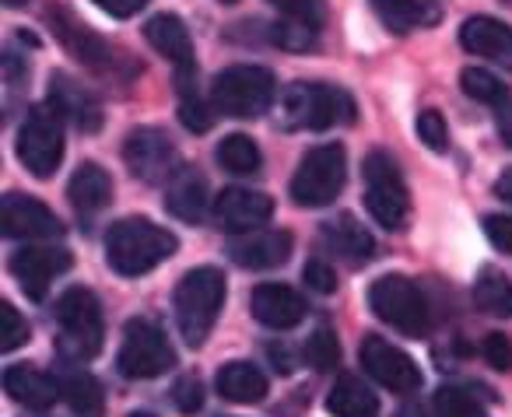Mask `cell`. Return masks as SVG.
<instances>
[{"label":"cell","mask_w":512,"mask_h":417,"mask_svg":"<svg viewBox=\"0 0 512 417\" xmlns=\"http://www.w3.org/2000/svg\"><path fill=\"white\" fill-rule=\"evenodd\" d=\"M179 249V239L169 228L148 218H123L106 235V263L120 277H141L165 263Z\"/></svg>","instance_id":"cell-1"},{"label":"cell","mask_w":512,"mask_h":417,"mask_svg":"<svg viewBox=\"0 0 512 417\" xmlns=\"http://www.w3.org/2000/svg\"><path fill=\"white\" fill-rule=\"evenodd\" d=\"M225 305V274L214 267H197L176 284L172 309H176V326L190 347H200L211 337L214 323Z\"/></svg>","instance_id":"cell-2"},{"label":"cell","mask_w":512,"mask_h":417,"mask_svg":"<svg viewBox=\"0 0 512 417\" xmlns=\"http://www.w3.org/2000/svg\"><path fill=\"white\" fill-rule=\"evenodd\" d=\"M278 120L285 130H330L355 123V99L337 85H292L281 95Z\"/></svg>","instance_id":"cell-3"},{"label":"cell","mask_w":512,"mask_h":417,"mask_svg":"<svg viewBox=\"0 0 512 417\" xmlns=\"http://www.w3.org/2000/svg\"><path fill=\"white\" fill-rule=\"evenodd\" d=\"M274 95H278V81L267 67L239 64L228 67L214 78L211 85V106L221 116H235V120H253L271 109Z\"/></svg>","instance_id":"cell-4"},{"label":"cell","mask_w":512,"mask_h":417,"mask_svg":"<svg viewBox=\"0 0 512 417\" xmlns=\"http://www.w3.org/2000/svg\"><path fill=\"white\" fill-rule=\"evenodd\" d=\"M53 316L60 326V351L74 361H88L102 351V305L88 288H67L53 305Z\"/></svg>","instance_id":"cell-5"},{"label":"cell","mask_w":512,"mask_h":417,"mask_svg":"<svg viewBox=\"0 0 512 417\" xmlns=\"http://www.w3.org/2000/svg\"><path fill=\"white\" fill-rule=\"evenodd\" d=\"M369 309L376 312L383 323H390L393 330L407 333V337H421L428 333V302L421 295V288L404 274H386L379 281H372L369 288Z\"/></svg>","instance_id":"cell-6"},{"label":"cell","mask_w":512,"mask_h":417,"mask_svg":"<svg viewBox=\"0 0 512 417\" xmlns=\"http://www.w3.org/2000/svg\"><path fill=\"white\" fill-rule=\"evenodd\" d=\"M362 176H365V207H369L372 218L386 232L404 228L407 211H411V197H407V183L400 176L397 162L386 151H372L362 165Z\"/></svg>","instance_id":"cell-7"},{"label":"cell","mask_w":512,"mask_h":417,"mask_svg":"<svg viewBox=\"0 0 512 417\" xmlns=\"http://www.w3.org/2000/svg\"><path fill=\"white\" fill-rule=\"evenodd\" d=\"M176 365V351H172L165 330L148 316H137L123 330V344L116 354V368L127 379H155V375L169 372Z\"/></svg>","instance_id":"cell-8"},{"label":"cell","mask_w":512,"mask_h":417,"mask_svg":"<svg viewBox=\"0 0 512 417\" xmlns=\"http://www.w3.org/2000/svg\"><path fill=\"white\" fill-rule=\"evenodd\" d=\"M348 155L341 144H320L299 162L292 176V200L299 207H327L344 190Z\"/></svg>","instance_id":"cell-9"},{"label":"cell","mask_w":512,"mask_h":417,"mask_svg":"<svg viewBox=\"0 0 512 417\" xmlns=\"http://www.w3.org/2000/svg\"><path fill=\"white\" fill-rule=\"evenodd\" d=\"M64 116L53 106H36L18 130V158L36 179H50L64 162Z\"/></svg>","instance_id":"cell-10"},{"label":"cell","mask_w":512,"mask_h":417,"mask_svg":"<svg viewBox=\"0 0 512 417\" xmlns=\"http://www.w3.org/2000/svg\"><path fill=\"white\" fill-rule=\"evenodd\" d=\"M46 22H50L53 36L64 43V50L71 53V57H78L85 67H92L95 74H113L116 71L120 57H113V46H109L106 39L95 36L85 22H78L67 8H60V4L46 8Z\"/></svg>","instance_id":"cell-11"},{"label":"cell","mask_w":512,"mask_h":417,"mask_svg":"<svg viewBox=\"0 0 512 417\" xmlns=\"http://www.w3.org/2000/svg\"><path fill=\"white\" fill-rule=\"evenodd\" d=\"M123 158H127L130 172L144 183H165L179 172V155L172 141L155 127H137L127 134L123 144Z\"/></svg>","instance_id":"cell-12"},{"label":"cell","mask_w":512,"mask_h":417,"mask_svg":"<svg viewBox=\"0 0 512 417\" xmlns=\"http://www.w3.org/2000/svg\"><path fill=\"white\" fill-rule=\"evenodd\" d=\"M362 368L390 393H414V389H421V368L414 365L411 354L400 351L390 340L376 337V333H369L362 340Z\"/></svg>","instance_id":"cell-13"},{"label":"cell","mask_w":512,"mask_h":417,"mask_svg":"<svg viewBox=\"0 0 512 417\" xmlns=\"http://www.w3.org/2000/svg\"><path fill=\"white\" fill-rule=\"evenodd\" d=\"M67 267H71V253L53 246H25L22 253L11 256V274L18 277L25 295L36 302H43L53 277H60Z\"/></svg>","instance_id":"cell-14"},{"label":"cell","mask_w":512,"mask_h":417,"mask_svg":"<svg viewBox=\"0 0 512 417\" xmlns=\"http://www.w3.org/2000/svg\"><path fill=\"white\" fill-rule=\"evenodd\" d=\"M274 214V200L260 190H242V186H228L221 190L218 204H214V218L225 232L242 235V232H256V228L271 221Z\"/></svg>","instance_id":"cell-15"},{"label":"cell","mask_w":512,"mask_h":417,"mask_svg":"<svg viewBox=\"0 0 512 417\" xmlns=\"http://www.w3.org/2000/svg\"><path fill=\"white\" fill-rule=\"evenodd\" d=\"M64 232L60 218L36 197L8 193L4 197V235L8 239H57Z\"/></svg>","instance_id":"cell-16"},{"label":"cell","mask_w":512,"mask_h":417,"mask_svg":"<svg viewBox=\"0 0 512 417\" xmlns=\"http://www.w3.org/2000/svg\"><path fill=\"white\" fill-rule=\"evenodd\" d=\"M50 106L81 134H95L102 127V106L88 88H81L71 74L57 71L50 78Z\"/></svg>","instance_id":"cell-17"},{"label":"cell","mask_w":512,"mask_h":417,"mask_svg":"<svg viewBox=\"0 0 512 417\" xmlns=\"http://www.w3.org/2000/svg\"><path fill=\"white\" fill-rule=\"evenodd\" d=\"M228 256L232 263L246 270H271V267H281L288 263L292 256V235L288 232H242V235H232L228 239Z\"/></svg>","instance_id":"cell-18"},{"label":"cell","mask_w":512,"mask_h":417,"mask_svg":"<svg viewBox=\"0 0 512 417\" xmlns=\"http://www.w3.org/2000/svg\"><path fill=\"white\" fill-rule=\"evenodd\" d=\"M144 39L155 46V53H162V57L176 67L179 81L197 74V67H193V39H190V29L183 25V18L155 15L148 25H144Z\"/></svg>","instance_id":"cell-19"},{"label":"cell","mask_w":512,"mask_h":417,"mask_svg":"<svg viewBox=\"0 0 512 417\" xmlns=\"http://www.w3.org/2000/svg\"><path fill=\"white\" fill-rule=\"evenodd\" d=\"M460 43L474 57H484L491 64H502L505 71H512V29L505 22H498V18H467L460 29Z\"/></svg>","instance_id":"cell-20"},{"label":"cell","mask_w":512,"mask_h":417,"mask_svg":"<svg viewBox=\"0 0 512 417\" xmlns=\"http://www.w3.org/2000/svg\"><path fill=\"white\" fill-rule=\"evenodd\" d=\"M320 239L330 253L341 256L351 267H362V263H369L372 256H376V239H372L369 228L358 225V218H351V214H337L334 221H323Z\"/></svg>","instance_id":"cell-21"},{"label":"cell","mask_w":512,"mask_h":417,"mask_svg":"<svg viewBox=\"0 0 512 417\" xmlns=\"http://www.w3.org/2000/svg\"><path fill=\"white\" fill-rule=\"evenodd\" d=\"M253 316L271 330H292L306 319V298L288 284H260L253 291Z\"/></svg>","instance_id":"cell-22"},{"label":"cell","mask_w":512,"mask_h":417,"mask_svg":"<svg viewBox=\"0 0 512 417\" xmlns=\"http://www.w3.org/2000/svg\"><path fill=\"white\" fill-rule=\"evenodd\" d=\"M4 389L11 393V400L22 403V407L32 410H46L53 407V400L60 396V382H53L46 372L29 365H15L4 372Z\"/></svg>","instance_id":"cell-23"},{"label":"cell","mask_w":512,"mask_h":417,"mask_svg":"<svg viewBox=\"0 0 512 417\" xmlns=\"http://www.w3.org/2000/svg\"><path fill=\"white\" fill-rule=\"evenodd\" d=\"M165 207L176 214L179 221H190L197 225L207 214V179L193 169H179L169 179V190H165Z\"/></svg>","instance_id":"cell-24"},{"label":"cell","mask_w":512,"mask_h":417,"mask_svg":"<svg viewBox=\"0 0 512 417\" xmlns=\"http://www.w3.org/2000/svg\"><path fill=\"white\" fill-rule=\"evenodd\" d=\"M67 197H71L74 211L95 214L102 207H109V200H113V179H109V172L102 165L81 162L78 172L71 176V183H67Z\"/></svg>","instance_id":"cell-25"},{"label":"cell","mask_w":512,"mask_h":417,"mask_svg":"<svg viewBox=\"0 0 512 417\" xmlns=\"http://www.w3.org/2000/svg\"><path fill=\"white\" fill-rule=\"evenodd\" d=\"M372 11L390 32H414L439 22V0H372Z\"/></svg>","instance_id":"cell-26"},{"label":"cell","mask_w":512,"mask_h":417,"mask_svg":"<svg viewBox=\"0 0 512 417\" xmlns=\"http://www.w3.org/2000/svg\"><path fill=\"white\" fill-rule=\"evenodd\" d=\"M218 393L228 403H260L267 396V375L249 361H228L218 372Z\"/></svg>","instance_id":"cell-27"},{"label":"cell","mask_w":512,"mask_h":417,"mask_svg":"<svg viewBox=\"0 0 512 417\" xmlns=\"http://www.w3.org/2000/svg\"><path fill=\"white\" fill-rule=\"evenodd\" d=\"M327 410L334 417H379V400L362 379L341 375L327 396Z\"/></svg>","instance_id":"cell-28"},{"label":"cell","mask_w":512,"mask_h":417,"mask_svg":"<svg viewBox=\"0 0 512 417\" xmlns=\"http://www.w3.org/2000/svg\"><path fill=\"white\" fill-rule=\"evenodd\" d=\"M60 396H64L67 407L78 417H102V410H106V396H102L99 379L88 372H67L60 379Z\"/></svg>","instance_id":"cell-29"},{"label":"cell","mask_w":512,"mask_h":417,"mask_svg":"<svg viewBox=\"0 0 512 417\" xmlns=\"http://www.w3.org/2000/svg\"><path fill=\"white\" fill-rule=\"evenodd\" d=\"M474 305L484 316L512 319V281L498 270L484 267L474 281Z\"/></svg>","instance_id":"cell-30"},{"label":"cell","mask_w":512,"mask_h":417,"mask_svg":"<svg viewBox=\"0 0 512 417\" xmlns=\"http://www.w3.org/2000/svg\"><path fill=\"white\" fill-rule=\"evenodd\" d=\"M218 162L225 165L228 172H235V176H253L264 158H260V148H256L253 137L228 134L225 141L218 144Z\"/></svg>","instance_id":"cell-31"},{"label":"cell","mask_w":512,"mask_h":417,"mask_svg":"<svg viewBox=\"0 0 512 417\" xmlns=\"http://www.w3.org/2000/svg\"><path fill=\"white\" fill-rule=\"evenodd\" d=\"M463 95H470L474 102H484V106H498V102L509 99V88L495 78L491 71H481V67H467L460 74Z\"/></svg>","instance_id":"cell-32"},{"label":"cell","mask_w":512,"mask_h":417,"mask_svg":"<svg viewBox=\"0 0 512 417\" xmlns=\"http://www.w3.org/2000/svg\"><path fill=\"white\" fill-rule=\"evenodd\" d=\"M435 414L439 417H488L484 407L467 393V389H456V386H442L432 400Z\"/></svg>","instance_id":"cell-33"},{"label":"cell","mask_w":512,"mask_h":417,"mask_svg":"<svg viewBox=\"0 0 512 417\" xmlns=\"http://www.w3.org/2000/svg\"><path fill=\"white\" fill-rule=\"evenodd\" d=\"M341 358V344H337V333L330 326H320L313 330V337L306 340V361L316 368V372H327V368L337 365Z\"/></svg>","instance_id":"cell-34"},{"label":"cell","mask_w":512,"mask_h":417,"mask_svg":"<svg viewBox=\"0 0 512 417\" xmlns=\"http://www.w3.org/2000/svg\"><path fill=\"white\" fill-rule=\"evenodd\" d=\"M29 323H25V316L15 309L11 302L0 305V351L11 354L18 351L22 344H29Z\"/></svg>","instance_id":"cell-35"},{"label":"cell","mask_w":512,"mask_h":417,"mask_svg":"<svg viewBox=\"0 0 512 417\" xmlns=\"http://www.w3.org/2000/svg\"><path fill=\"white\" fill-rule=\"evenodd\" d=\"M267 4H274V8H278L285 18H292V22L313 25V29H320L323 18H327L323 0H267Z\"/></svg>","instance_id":"cell-36"},{"label":"cell","mask_w":512,"mask_h":417,"mask_svg":"<svg viewBox=\"0 0 512 417\" xmlns=\"http://www.w3.org/2000/svg\"><path fill=\"white\" fill-rule=\"evenodd\" d=\"M271 39L278 46H285V50H309V46L316 43V29L313 25H302V22H281L271 29Z\"/></svg>","instance_id":"cell-37"},{"label":"cell","mask_w":512,"mask_h":417,"mask_svg":"<svg viewBox=\"0 0 512 417\" xmlns=\"http://www.w3.org/2000/svg\"><path fill=\"white\" fill-rule=\"evenodd\" d=\"M172 403H176L179 414H197L204 407V386H200L197 375H183L172 386Z\"/></svg>","instance_id":"cell-38"},{"label":"cell","mask_w":512,"mask_h":417,"mask_svg":"<svg viewBox=\"0 0 512 417\" xmlns=\"http://www.w3.org/2000/svg\"><path fill=\"white\" fill-rule=\"evenodd\" d=\"M211 109H214V106L200 102V99H197V92H193V95H186L183 106H179V120H183V127H186V130H193V134H207V130H211V123H214V113H211Z\"/></svg>","instance_id":"cell-39"},{"label":"cell","mask_w":512,"mask_h":417,"mask_svg":"<svg viewBox=\"0 0 512 417\" xmlns=\"http://www.w3.org/2000/svg\"><path fill=\"white\" fill-rule=\"evenodd\" d=\"M418 137L432 151H446L449 148V127H446V120H442V113L425 109V113L418 116Z\"/></svg>","instance_id":"cell-40"},{"label":"cell","mask_w":512,"mask_h":417,"mask_svg":"<svg viewBox=\"0 0 512 417\" xmlns=\"http://www.w3.org/2000/svg\"><path fill=\"white\" fill-rule=\"evenodd\" d=\"M481 354L491 368H498V372H509L512 368V340L505 337V333H488L481 344Z\"/></svg>","instance_id":"cell-41"},{"label":"cell","mask_w":512,"mask_h":417,"mask_svg":"<svg viewBox=\"0 0 512 417\" xmlns=\"http://www.w3.org/2000/svg\"><path fill=\"white\" fill-rule=\"evenodd\" d=\"M302 281H306V288H313L316 295H330V291L337 288L334 267L323 260H309L306 267H302Z\"/></svg>","instance_id":"cell-42"},{"label":"cell","mask_w":512,"mask_h":417,"mask_svg":"<svg viewBox=\"0 0 512 417\" xmlns=\"http://www.w3.org/2000/svg\"><path fill=\"white\" fill-rule=\"evenodd\" d=\"M484 235H488L491 246L512 256V218L509 214H488V218H484Z\"/></svg>","instance_id":"cell-43"},{"label":"cell","mask_w":512,"mask_h":417,"mask_svg":"<svg viewBox=\"0 0 512 417\" xmlns=\"http://www.w3.org/2000/svg\"><path fill=\"white\" fill-rule=\"evenodd\" d=\"M95 8L109 11L113 18H134L141 8H148V0H92Z\"/></svg>","instance_id":"cell-44"},{"label":"cell","mask_w":512,"mask_h":417,"mask_svg":"<svg viewBox=\"0 0 512 417\" xmlns=\"http://www.w3.org/2000/svg\"><path fill=\"white\" fill-rule=\"evenodd\" d=\"M495 127H498V137H502L505 148H512V95L495 106Z\"/></svg>","instance_id":"cell-45"},{"label":"cell","mask_w":512,"mask_h":417,"mask_svg":"<svg viewBox=\"0 0 512 417\" xmlns=\"http://www.w3.org/2000/svg\"><path fill=\"white\" fill-rule=\"evenodd\" d=\"M495 193H498L502 200H509V204H512V169H509V172H502V179L495 183Z\"/></svg>","instance_id":"cell-46"},{"label":"cell","mask_w":512,"mask_h":417,"mask_svg":"<svg viewBox=\"0 0 512 417\" xmlns=\"http://www.w3.org/2000/svg\"><path fill=\"white\" fill-rule=\"evenodd\" d=\"M397 417H425V410H421V407H404V410H397Z\"/></svg>","instance_id":"cell-47"},{"label":"cell","mask_w":512,"mask_h":417,"mask_svg":"<svg viewBox=\"0 0 512 417\" xmlns=\"http://www.w3.org/2000/svg\"><path fill=\"white\" fill-rule=\"evenodd\" d=\"M130 417H155V414H148V410H134Z\"/></svg>","instance_id":"cell-48"},{"label":"cell","mask_w":512,"mask_h":417,"mask_svg":"<svg viewBox=\"0 0 512 417\" xmlns=\"http://www.w3.org/2000/svg\"><path fill=\"white\" fill-rule=\"evenodd\" d=\"M221 4H232V0H221Z\"/></svg>","instance_id":"cell-49"}]
</instances>
